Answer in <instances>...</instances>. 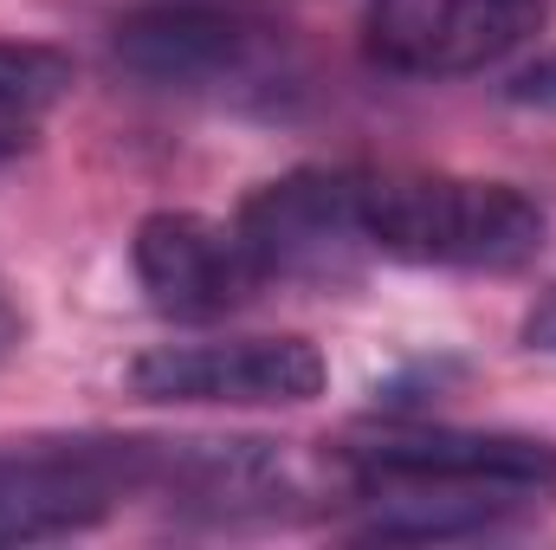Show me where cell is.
<instances>
[{"instance_id": "cell-1", "label": "cell", "mask_w": 556, "mask_h": 550, "mask_svg": "<svg viewBox=\"0 0 556 550\" xmlns=\"http://www.w3.org/2000/svg\"><path fill=\"white\" fill-rule=\"evenodd\" d=\"M369 253L440 273H518L544 253V208L511 182L479 175H356Z\"/></svg>"}, {"instance_id": "cell-2", "label": "cell", "mask_w": 556, "mask_h": 550, "mask_svg": "<svg viewBox=\"0 0 556 550\" xmlns=\"http://www.w3.org/2000/svg\"><path fill=\"white\" fill-rule=\"evenodd\" d=\"M324 376L311 337H207L142 350L124 389L155 409H298L324 396Z\"/></svg>"}, {"instance_id": "cell-3", "label": "cell", "mask_w": 556, "mask_h": 550, "mask_svg": "<svg viewBox=\"0 0 556 550\" xmlns=\"http://www.w3.org/2000/svg\"><path fill=\"white\" fill-rule=\"evenodd\" d=\"M111 52L130 78L155 91H188V98H247V91H273V78H285L278 39L266 26L220 7H194V0L142 7L117 20Z\"/></svg>"}, {"instance_id": "cell-4", "label": "cell", "mask_w": 556, "mask_h": 550, "mask_svg": "<svg viewBox=\"0 0 556 550\" xmlns=\"http://www.w3.org/2000/svg\"><path fill=\"white\" fill-rule=\"evenodd\" d=\"M233 234L266 285H343L369 260L350 168H291L253 188Z\"/></svg>"}, {"instance_id": "cell-5", "label": "cell", "mask_w": 556, "mask_h": 550, "mask_svg": "<svg viewBox=\"0 0 556 550\" xmlns=\"http://www.w3.org/2000/svg\"><path fill=\"white\" fill-rule=\"evenodd\" d=\"M551 0H369L363 52L402 78H472L525 52Z\"/></svg>"}, {"instance_id": "cell-6", "label": "cell", "mask_w": 556, "mask_h": 550, "mask_svg": "<svg viewBox=\"0 0 556 550\" xmlns=\"http://www.w3.org/2000/svg\"><path fill=\"white\" fill-rule=\"evenodd\" d=\"M356 486H466V492H556V447L505 427H382L343 440Z\"/></svg>"}, {"instance_id": "cell-7", "label": "cell", "mask_w": 556, "mask_h": 550, "mask_svg": "<svg viewBox=\"0 0 556 550\" xmlns=\"http://www.w3.org/2000/svg\"><path fill=\"white\" fill-rule=\"evenodd\" d=\"M137 492L130 440H33L0 453V545H52L104 525Z\"/></svg>"}, {"instance_id": "cell-8", "label": "cell", "mask_w": 556, "mask_h": 550, "mask_svg": "<svg viewBox=\"0 0 556 550\" xmlns=\"http://www.w3.org/2000/svg\"><path fill=\"white\" fill-rule=\"evenodd\" d=\"M130 266H137L142 298L175 317V324H207L240 311L266 278L247 260L240 234L194 214V208H155L142 214L137 240H130Z\"/></svg>"}, {"instance_id": "cell-9", "label": "cell", "mask_w": 556, "mask_h": 550, "mask_svg": "<svg viewBox=\"0 0 556 550\" xmlns=\"http://www.w3.org/2000/svg\"><path fill=\"white\" fill-rule=\"evenodd\" d=\"M137 492H162L188 512H273L291 492V466L273 440H130Z\"/></svg>"}, {"instance_id": "cell-10", "label": "cell", "mask_w": 556, "mask_h": 550, "mask_svg": "<svg viewBox=\"0 0 556 550\" xmlns=\"http://www.w3.org/2000/svg\"><path fill=\"white\" fill-rule=\"evenodd\" d=\"M369 518L356 525L363 538L382 545H453V538H485L511 525L538 492H466V486H363Z\"/></svg>"}, {"instance_id": "cell-11", "label": "cell", "mask_w": 556, "mask_h": 550, "mask_svg": "<svg viewBox=\"0 0 556 550\" xmlns=\"http://www.w3.org/2000/svg\"><path fill=\"white\" fill-rule=\"evenodd\" d=\"M72 91V59L39 39H0V117L52 111Z\"/></svg>"}, {"instance_id": "cell-12", "label": "cell", "mask_w": 556, "mask_h": 550, "mask_svg": "<svg viewBox=\"0 0 556 550\" xmlns=\"http://www.w3.org/2000/svg\"><path fill=\"white\" fill-rule=\"evenodd\" d=\"M511 104H531V111H556V59H538L531 72L511 78Z\"/></svg>"}, {"instance_id": "cell-13", "label": "cell", "mask_w": 556, "mask_h": 550, "mask_svg": "<svg viewBox=\"0 0 556 550\" xmlns=\"http://www.w3.org/2000/svg\"><path fill=\"white\" fill-rule=\"evenodd\" d=\"M518 337H525V350H544V357H556V285L538 298V304H531V311H525V330H518Z\"/></svg>"}, {"instance_id": "cell-14", "label": "cell", "mask_w": 556, "mask_h": 550, "mask_svg": "<svg viewBox=\"0 0 556 550\" xmlns=\"http://www.w3.org/2000/svg\"><path fill=\"white\" fill-rule=\"evenodd\" d=\"M20 337H26V311H20V304H13V298L0 291V363H7L13 350H20Z\"/></svg>"}, {"instance_id": "cell-15", "label": "cell", "mask_w": 556, "mask_h": 550, "mask_svg": "<svg viewBox=\"0 0 556 550\" xmlns=\"http://www.w3.org/2000/svg\"><path fill=\"white\" fill-rule=\"evenodd\" d=\"M20 149H26V137H20V130H7V124H0V162H7V155H20Z\"/></svg>"}]
</instances>
